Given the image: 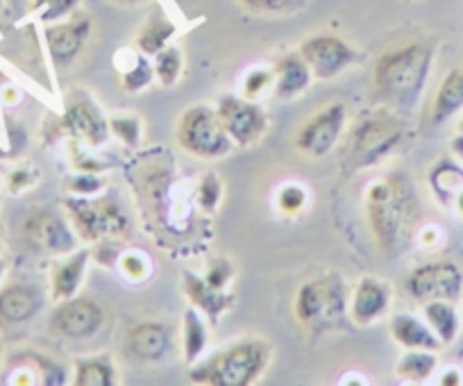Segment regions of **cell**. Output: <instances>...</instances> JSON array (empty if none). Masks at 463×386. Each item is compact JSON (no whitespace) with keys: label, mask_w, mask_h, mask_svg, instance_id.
Listing matches in <instances>:
<instances>
[{"label":"cell","mask_w":463,"mask_h":386,"mask_svg":"<svg viewBox=\"0 0 463 386\" xmlns=\"http://www.w3.org/2000/svg\"><path fill=\"white\" fill-rule=\"evenodd\" d=\"M366 216L377 248L384 257H400L413 241L418 201L404 175H386L366 191Z\"/></svg>","instance_id":"1"},{"label":"cell","mask_w":463,"mask_h":386,"mask_svg":"<svg viewBox=\"0 0 463 386\" xmlns=\"http://www.w3.org/2000/svg\"><path fill=\"white\" fill-rule=\"evenodd\" d=\"M436 57L430 39L409 42L382 52L373 69V84L380 103L393 112H411L420 100Z\"/></svg>","instance_id":"2"},{"label":"cell","mask_w":463,"mask_h":386,"mask_svg":"<svg viewBox=\"0 0 463 386\" xmlns=\"http://www.w3.org/2000/svg\"><path fill=\"white\" fill-rule=\"evenodd\" d=\"M273 350L266 341L246 339L218 350L203 362L191 363L189 377L194 384L207 386H250L269 368Z\"/></svg>","instance_id":"3"},{"label":"cell","mask_w":463,"mask_h":386,"mask_svg":"<svg viewBox=\"0 0 463 386\" xmlns=\"http://www.w3.org/2000/svg\"><path fill=\"white\" fill-rule=\"evenodd\" d=\"M293 312L298 323L314 334L334 330L350 314V294L345 282L336 275L309 279L298 288Z\"/></svg>","instance_id":"4"},{"label":"cell","mask_w":463,"mask_h":386,"mask_svg":"<svg viewBox=\"0 0 463 386\" xmlns=\"http://www.w3.org/2000/svg\"><path fill=\"white\" fill-rule=\"evenodd\" d=\"M404 139V126L393 109H382V112L368 114L359 118L347 137L345 148V166L350 173L366 171L375 166L382 159L389 157Z\"/></svg>","instance_id":"5"},{"label":"cell","mask_w":463,"mask_h":386,"mask_svg":"<svg viewBox=\"0 0 463 386\" xmlns=\"http://www.w3.org/2000/svg\"><path fill=\"white\" fill-rule=\"evenodd\" d=\"M177 141L198 159H221L234 148V141L227 135L218 112L207 105H195L182 114L177 123Z\"/></svg>","instance_id":"6"},{"label":"cell","mask_w":463,"mask_h":386,"mask_svg":"<svg viewBox=\"0 0 463 386\" xmlns=\"http://www.w3.org/2000/svg\"><path fill=\"white\" fill-rule=\"evenodd\" d=\"M69 219L87 241H107L128 230V216L116 198H69Z\"/></svg>","instance_id":"7"},{"label":"cell","mask_w":463,"mask_h":386,"mask_svg":"<svg viewBox=\"0 0 463 386\" xmlns=\"http://www.w3.org/2000/svg\"><path fill=\"white\" fill-rule=\"evenodd\" d=\"M404 291L409 298L425 305L431 300L457 303L463 294V273L452 261H430L416 266L404 279Z\"/></svg>","instance_id":"8"},{"label":"cell","mask_w":463,"mask_h":386,"mask_svg":"<svg viewBox=\"0 0 463 386\" xmlns=\"http://www.w3.org/2000/svg\"><path fill=\"white\" fill-rule=\"evenodd\" d=\"M21 239L33 252L69 255L75 248V234L64 216L55 210H33L21 221Z\"/></svg>","instance_id":"9"},{"label":"cell","mask_w":463,"mask_h":386,"mask_svg":"<svg viewBox=\"0 0 463 386\" xmlns=\"http://www.w3.org/2000/svg\"><path fill=\"white\" fill-rule=\"evenodd\" d=\"M51 330L66 341H87L100 332L105 325V309L91 298H69L57 303L52 309Z\"/></svg>","instance_id":"10"},{"label":"cell","mask_w":463,"mask_h":386,"mask_svg":"<svg viewBox=\"0 0 463 386\" xmlns=\"http://www.w3.org/2000/svg\"><path fill=\"white\" fill-rule=\"evenodd\" d=\"M345 105L332 103L316 112L296 135V148L311 159H320L332 153L334 146L338 144L345 127Z\"/></svg>","instance_id":"11"},{"label":"cell","mask_w":463,"mask_h":386,"mask_svg":"<svg viewBox=\"0 0 463 386\" xmlns=\"http://www.w3.org/2000/svg\"><path fill=\"white\" fill-rule=\"evenodd\" d=\"M218 118L225 126L227 135L237 146H250L261 139L266 132L269 118H266L264 109L250 99H239V96H222L221 103L216 108Z\"/></svg>","instance_id":"12"},{"label":"cell","mask_w":463,"mask_h":386,"mask_svg":"<svg viewBox=\"0 0 463 386\" xmlns=\"http://www.w3.org/2000/svg\"><path fill=\"white\" fill-rule=\"evenodd\" d=\"M302 60L311 69L314 78L332 80L357 60V51L334 34H314L300 46Z\"/></svg>","instance_id":"13"},{"label":"cell","mask_w":463,"mask_h":386,"mask_svg":"<svg viewBox=\"0 0 463 386\" xmlns=\"http://www.w3.org/2000/svg\"><path fill=\"white\" fill-rule=\"evenodd\" d=\"M91 16L73 12L69 21H57L46 28V46L52 64L60 71L69 69L91 37Z\"/></svg>","instance_id":"14"},{"label":"cell","mask_w":463,"mask_h":386,"mask_svg":"<svg viewBox=\"0 0 463 386\" xmlns=\"http://www.w3.org/2000/svg\"><path fill=\"white\" fill-rule=\"evenodd\" d=\"M61 126L71 137L89 146L105 144L107 137L111 135L109 121H105L96 105L87 99H78L69 103L64 118H61Z\"/></svg>","instance_id":"15"},{"label":"cell","mask_w":463,"mask_h":386,"mask_svg":"<svg viewBox=\"0 0 463 386\" xmlns=\"http://www.w3.org/2000/svg\"><path fill=\"white\" fill-rule=\"evenodd\" d=\"M391 305V287L384 279L364 278L350 296V318L357 325H373L380 321Z\"/></svg>","instance_id":"16"},{"label":"cell","mask_w":463,"mask_h":386,"mask_svg":"<svg viewBox=\"0 0 463 386\" xmlns=\"http://www.w3.org/2000/svg\"><path fill=\"white\" fill-rule=\"evenodd\" d=\"M173 345V334L164 323L144 321L130 327L126 334V348L139 362H159L168 354Z\"/></svg>","instance_id":"17"},{"label":"cell","mask_w":463,"mask_h":386,"mask_svg":"<svg viewBox=\"0 0 463 386\" xmlns=\"http://www.w3.org/2000/svg\"><path fill=\"white\" fill-rule=\"evenodd\" d=\"M42 294L33 284H10L0 288V321L21 325L34 318L42 309Z\"/></svg>","instance_id":"18"},{"label":"cell","mask_w":463,"mask_h":386,"mask_svg":"<svg viewBox=\"0 0 463 386\" xmlns=\"http://www.w3.org/2000/svg\"><path fill=\"white\" fill-rule=\"evenodd\" d=\"M463 109V66H454L440 80L430 108V126L440 127Z\"/></svg>","instance_id":"19"},{"label":"cell","mask_w":463,"mask_h":386,"mask_svg":"<svg viewBox=\"0 0 463 386\" xmlns=\"http://www.w3.org/2000/svg\"><path fill=\"white\" fill-rule=\"evenodd\" d=\"M275 96L282 100H293L298 99L302 91L309 89L311 69L307 66V61L302 60L300 52H291V55L282 57V60L275 64Z\"/></svg>","instance_id":"20"},{"label":"cell","mask_w":463,"mask_h":386,"mask_svg":"<svg viewBox=\"0 0 463 386\" xmlns=\"http://www.w3.org/2000/svg\"><path fill=\"white\" fill-rule=\"evenodd\" d=\"M89 250H78L69 252V257L55 264L51 275V287H52V300L61 303V300H69L78 294L80 284H82L84 273H87L89 264Z\"/></svg>","instance_id":"21"},{"label":"cell","mask_w":463,"mask_h":386,"mask_svg":"<svg viewBox=\"0 0 463 386\" xmlns=\"http://www.w3.org/2000/svg\"><path fill=\"white\" fill-rule=\"evenodd\" d=\"M184 294L189 296L191 303L198 309H203L212 321H218L222 312L234 305V296H230L225 288H216L204 278H198L194 273H184Z\"/></svg>","instance_id":"22"},{"label":"cell","mask_w":463,"mask_h":386,"mask_svg":"<svg viewBox=\"0 0 463 386\" xmlns=\"http://www.w3.org/2000/svg\"><path fill=\"white\" fill-rule=\"evenodd\" d=\"M391 334L407 350H434L436 353L443 345L430 323L420 321L413 314H398L391 318Z\"/></svg>","instance_id":"23"},{"label":"cell","mask_w":463,"mask_h":386,"mask_svg":"<svg viewBox=\"0 0 463 386\" xmlns=\"http://www.w3.org/2000/svg\"><path fill=\"white\" fill-rule=\"evenodd\" d=\"M175 34V24L164 14H153L144 25H141L139 34L135 39V46L141 55L155 57L159 51L168 46V42Z\"/></svg>","instance_id":"24"},{"label":"cell","mask_w":463,"mask_h":386,"mask_svg":"<svg viewBox=\"0 0 463 386\" xmlns=\"http://www.w3.org/2000/svg\"><path fill=\"white\" fill-rule=\"evenodd\" d=\"M422 316H425V321L430 323V327L443 345H449L457 339L458 314L454 303H449V300H431V303L422 305Z\"/></svg>","instance_id":"25"},{"label":"cell","mask_w":463,"mask_h":386,"mask_svg":"<svg viewBox=\"0 0 463 386\" xmlns=\"http://www.w3.org/2000/svg\"><path fill=\"white\" fill-rule=\"evenodd\" d=\"M431 191L436 193L440 202L452 205L454 196L463 189V168L452 159H440L430 173Z\"/></svg>","instance_id":"26"},{"label":"cell","mask_w":463,"mask_h":386,"mask_svg":"<svg viewBox=\"0 0 463 386\" xmlns=\"http://www.w3.org/2000/svg\"><path fill=\"white\" fill-rule=\"evenodd\" d=\"M116 371L109 357H89L75 363V386H111Z\"/></svg>","instance_id":"27"},{"label":"cell","mask_w":463,"mask_h":386,"mask_svg":"<svg viewBox=\"0 0 463 386\" xmlns=\"http://www.w3.org/2000/svg\"><path fill=\"white\" fill-rule=\"evenodd\" d=\"M436 359L434 350H407L402 359L398 363V377H402L404 381H425L427 377H431V372L436 371Z\"/></svg>","instance_id":"28"},{"label":"cell","mask_w":463,"mask_h":386,"mask_svg":"<svg viewBox=\"0 0 463 386\" xmlns=\"http://www.w3.org/2000/svg\"><path fill=\"white\" fill-rule=\"evenodd\" d=\"M182 345H184V359L189 363H195L204 353L207 345V330H204L203 318L198 316L195 309H189L184 314V327H182Z\"/></svg>","instance_id":"29"},{"label":"cell","mask_w":463,"mask_h":386,"mask_svg":"<svg viewBox=\"0 0 463 386\" xmlns=\"http://www.w3.org/2000/svg\"><path fill=\"white\" fill-rule=\"evenodd\" d=\"M182 69H184V57L177 46H166L155 55V73L166 89L175 87L177 80L182 78Z\"/></svg>","instance_id":"30"},{"label":"cell","mask_w":463,"mask_h":386,"mask_svg":"<svg viewBox=\"0 0 463 386\" xmlns=\"http://www.w3.org/2000/svg\"><path fill=\"white\" fill-rule=\"evenodd\" d=\"M248 12L260 16H291L309 5V0H239Z\"/></svg>","instance_id":"31"},{"label":"cell","mask_w":463,"mask_h":386,"mask_svg":"<svg viewBox=\"0 0 463 386\" xmlns=\"http://www.w3.org/2000/svg\"><path fill=\"white\" fill-rule=\"evenodd\" d=\"M80 0H33V7L39 12L43 24H57L75 12Z\"/></svg>","instance_id":"32"},{"label":"cell","mask_w":463,"mask_h":386,"mask_svg":"<svg viewBox=\"0 0 463 386\" xmlns=\"http://www.w3.org/2000/svg\"><path fill=\"white\" fill-rule=\"evenodd\" d=\"M307 189L302 184H296V182H291V184L282 186L278 193V207L282 210V214L287 216H296L300 214L302 210H305L307 205Z\"/></svg>","instance_id":"33"},{"label":"cell","mask_w":463,"mask_h":386,"mask_svg":"<svg viewBox=\"0 0 463 386\" xmlns=\"http://www.w3.org/2000/svg\"><path fill=\"white\" fill-rule=\"evenodd\" d=\"M109 132L123 144L137 148L141 141V121L137 117H114L109 121Z\"/></svg>","instance_id":"34"},{"label":"cell","mask_w":463,"mask_h":386,"mask_svg":"<svg viewBox=\"0 0 463 386\" xmlns=\"http://www.w3.org/2000/svg\"><path fill=\"white\" fill-rule=\"evenodd\" d=\"M270 87H275V71L270 69H252L246 75V82H243V96L250 100H257L260 96H264Z\"/></svg>","instance_id":"35"},{"label":"cell","mask_w":463,"mask_h":386,"mask_svg":"<svg viewBox=\"0 0 463 386\" xmlns=\"http://www.w3.org/2000/svg\"><path fill=\"white\" fill-rule=\"evenodd\" d=\"M221 196H222L221 180H218V175H213V173H207L198 184L200 207H203L207 214H212V212L218 207V202H221Z\"/></svg>","instance_id":"36"},{"label":"cell","mask_w":463,"mask_h":386,"mask_svg":"<svg viewBox=\"0 0 463 386\" xmlns=\"http://www.w3.org/2000/svg\"><path fill=\"white\" fill-rule=\"evenodd\" d=\"M121 273L130 282H141L150 275L148 257L141 255V252H126V255H121Z\"/></svg>","instance_id":"37"},{"label":"cell","mask_w":463,"mask_h":386,"mask_svg":"<svg viewBox=\"0 0 463 386\" xmlns=\"http://www.w3.org/2000/svg\"><path fill=\"white\" fill-rule=\"evenodd\" d=\"M150 80H153V66L144 57H137L135 69H130L123 75V89H128V91H141V89H146V84H150Z\"/></svg>","instance_id":"38"},{"label":"cell","mask_w":463,"mask_h":386,"mask_svg":"<svg viewBox=\"0 0 463 386\" xmlns=\"http://www.w3.org/2000/svg\"><path fill=\"white\" fill-rule=\"evenodd\" d=\"M232 278H234V266H232L227 259L213 261L212 268H209V273L204 275V279H207V282L216 288H225L227 284H230Z\"/></svg>","instance_id":"39"},{"label":"cell","mask_w":463,"mask_h":386,"mask_svg":"<svg viewBox=\"0 0 463 386\" xmlns=\"http://www.w3.org/2000/svg\"><path fill=\"white\" fill-rule=\"evenodd\" d=\"M100 186L102 184L96 180V175H75L73 180H69V189L78 196H93Z\"/></svg>","instance_id":"40"},{"label":"cell","mask_w":463,"mask_h":386,"mask_svg":"<svg viewBox=\"0 0 463 386\" xmlns=\"http://www.w3.org/2000/svg\"><path fill=\"white\" fill-rule=\"evenodd\" d=\"M34 180H37V177H34L33 171H28V168H19V171L12 173L10 189L12 191H21V189H25V186L33 184Z\"/></svg>","instance_id":"41"},{"label":"cell","mask_w":463,"mask_h":386,"mask_svg":"<svg viewBox=\"0 0 463 386\" xmlns=\"http://www.w3.org/2000/svg\"><path fill=\"white\" fill-rule=\"evenodd\" d=\"M461 377H463L461 371H457V368H448V371L440 375L439 384H463Z\"/></svg>","instance_id":"42"},{"label":"cell","mask_w":463,"mask_h":386,"mask_svg":"<svg viewBox=\"0 0 463 386\" xmlns=\"http://www.w3.org/2000/svg\"><path fill=\"white\" fill-rule=\"evenodd\" d=\"M452 205H454V210H457V214H458V216H461V219H463V189H461V191H458L457 196H454Z\"/></svg>","instance_id":"43"},{"label":"cell","mask_w":463,"mask_h":386,"mask_svg":"<svg viewBox=\"0 0 463 386\" xmlns=\"http://www.w3.org/2000/svg\"><path fill=\"white\" fill-rule=\"evenodd\" d=\"M116 5H128V7H135V5H144V3H150V0H111Z\"/></svg>","instance_id":"44"},{"label":"cell","mask_w":463,"mask_h":386,"mask_svg":"<svg viewBox=\"0 0 463 386\" xmlns=\"http://www.w3.org/2000/svg\"><path fill=\"white\" fill-rule=\"evenodd\" d=\"M452 150H454V153L458 155V157L463 159V135H458L457 139H454V144H452Z\"/></svg>","instance_id":"45"},{"label":"cell","mask_w":463,"mask_h":386,"mask_svg":"<svg viewBox=\"0 0 463 386\" xmlns=\"http://www.w3.org/2000/svg\"><path fill=\"white\" fill-rule=\"evenodd\" d=\"M5 12H7V0H0V21L5 19Z\"/></svg>","instance_id":"46"},{"label":"cell","mask_w":463,"mask_h":386,"mask_svg":"<svg viewBox=\"0 0 463 386\" xmlns=\"http://www.w3.org/2000/svg\"><path fill=\"white\" fill-rule=\"evenodd\" d=\"M5 259H0V278H3V273H5Z\"/></svg>","instance_id":"47"},{"label":"cell","mask_w":463,"mask_h":386,"mask_svg":"<svg viewBox=\"0 0 463 386\" xmlns=\"http://www.w3.org/2000/svg\"><path fill=\"white\" fill-rule=\"evenodd\" d=\"M21 3H24V0H10V5H14V7H19Z\"/></svg>","instance_id":"48"},{"label":"cell","mask_w":463,"mask_h":386,"mask_svg":"<svg viewBox=\"0 0 463 386\" xmlns=\"http://www.w3.org/2000/svg\"><path fill=\"white\" fill-rule=\"evenodd\" d=\"M458 132H461V135H463V121L458 123Z\"/></svg>","instance_id":"49"}]
</instances>
